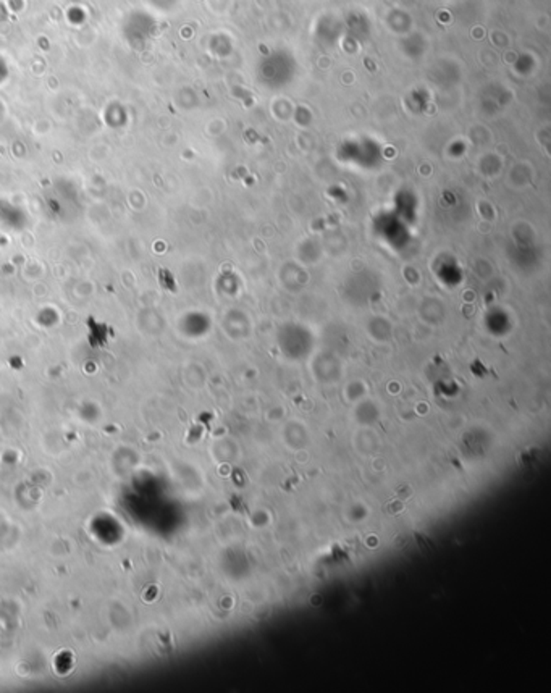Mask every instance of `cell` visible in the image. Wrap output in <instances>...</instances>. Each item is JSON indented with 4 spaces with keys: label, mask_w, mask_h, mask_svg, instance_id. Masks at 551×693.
I'll return each mask as SVG.
<instances>
[{
    "label": "cell",
    "mask_w": 551,
    "mask_h": 693,
    "mask_svg": "<svg viewBox=\"0 0 551 693\" xmlns=\"http://www.w3.org/2000/svg\"><path fill=\"white\" fill-rule=\"evenodd\" d=\"M416 539H417V543H419V546L422 548V550H435V545H433V541H431L427 539L426 535H421V534H416Z\"/></svg>",
    "instance_id": "cell-1"
}]
</instances>
